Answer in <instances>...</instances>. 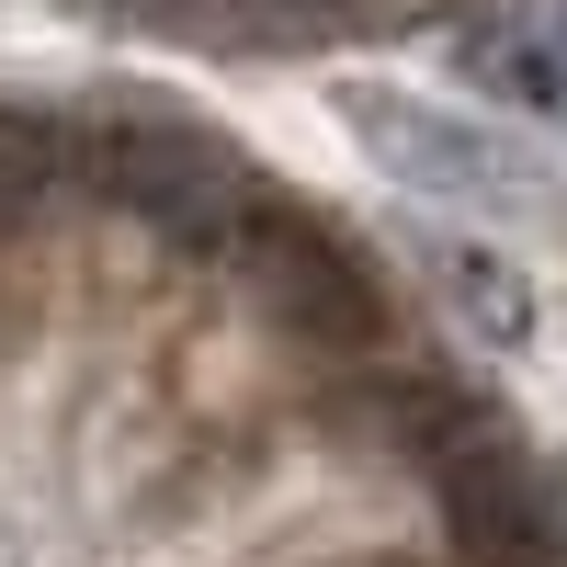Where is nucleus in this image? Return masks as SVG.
I'll return each mask as SVG.
<instances>
[{
	"label": "nucleus",
	"instance_id": "obj_1",
	"mask_svg": "<svg viewBox=\"0 0 567 567\" xmlns=\"http://www.w3.org/2000/svg\"><path fill=\"white\" fill-rule=\"evenodd\" d=\"M443 523H454L465 567H556L567 556V477L511 432H465L443 454Z\"/></svg>",
	"mask_w": 567,
	"mask_h": 567
},
{
	"label": "nucleus",
	"instance_id": "obj_2",
	"mask_svg": "<svg viewBox=\"0 0 567 567\" xmlns=\"http://www.w3.org/2000/svg\"><path fill=\"white\" fill-rule=\"evenodd\" d=\"M352 136L374 159H386L398 182H420V194H454V205H499V194H523V159L499 148V136L477 125H454V114H420V103H386V91H352Z\"/></svg>",
	"mask_w": 567,
	"mask_h": 567
},
{
	"label": "nucleus",
	"instance_id": "obj_3",
	"mask_svg": "<svg viewBox=\"0 0 567 567\" xmlns=\"http://www.w3.org/2000/svg\"><path fill=\"white\" fill-rule=\"evenodd\" d=\"M465 80L499 91L511 114L567 125V0H523V12L477 23V34H465Z\"/></svg>",
	"mask_w": 567,
	"mask_h": 567
},
{
	"label": "nucleus",
	"instance_id": "obj_4",
	"mask_svg": "<svg viewBox=\"0 0 567 567\" xmlns=\"http://www.w3.org/2000/svg\"><path fill=\"white\" fill-rule=\"evenodd\" d=\"M409 261H420V284L454 307V329L477 352H523L534 341V284L511 272L499 250H477V239H409Z\"/></svg>",
	"mask_w": 567,
	"mask_h": 567
},
{
	"label": "nucleus",
	"instance_id": "obj_5",
	"mask_svg": "<svg viewBox=\"0 0 567 567\" xmlns=\"http://www.w3.org/2000/svg\"><path fill=\"white\" fill-rule=\"evenodd\" d=\"M284 12H329V0H284Z\"/></svg>",
	"mask_w": 567,
	"mask_h": 567
}]
</instances>
